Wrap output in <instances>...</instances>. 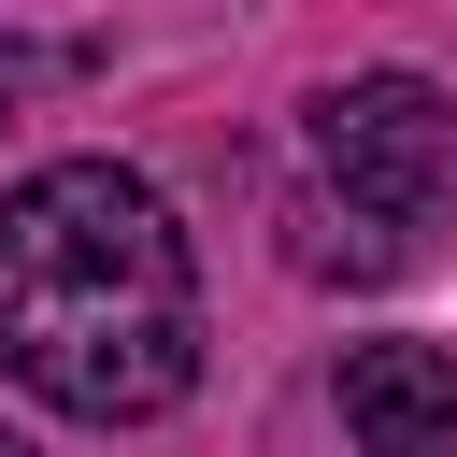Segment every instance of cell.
<instances>
[{
    "label": "cell",
    "mask_w": 457,
    "mask_h": 457,
    "mask_svg": "<svg viewBox=\"0 0 457 457\" xmlns=\"http://www.w3.org/2000/svg\"><path fill=\"white\" fill-rule=\"evenodd\" d=\"M357 457H457V357L443 343H343Z\"/></svg>",
    "instance_id": "obj_3"
},
{
    "label": "cell",
    "mask_w": 457,
    "mask_h": 457,
    "mask_svg": "<svg viewBox=\"0 0 457 457\" xmlns=\"http://www.w3.org/2000/svg\"><path fill=\"white\" fill-rule=\"evenodd\" d=\"M0 371L86 428L200 386V257L129 157H43L0 200Z\"/></svg>",
    "instance_id": "obj_1"
},
{
    "label": "cell",
    "mask_w": 457,
    "mask_h": 457,
    "mask_svg": "<svg viewBox=\"0 0 457 457\" xmlns=\"http://www.w3.org/2000/svg\"><path fill=\"white\" fill-rule=\"evenodd\" d=\"M0 457H29V443H14V428H0Z\"/></svg>",
    "instance_id": "obj_4"
},
{
    "label": "cell",
    "mask_w": 457,
    "mask_h": 457,
    "mask_svg": "<svg viewBox=\"0 0 457 457\" xmlns=\"http://www.w3.org/2000/svg\"><path fill=\"white\" fill-rule=\"evenodd\" d=\"M314 171H328L357 214H386V228L457 214V86H428V71H357V86H328V100H314Z\"/></svg>",
    "instance_id": "obj_2"
}]
</instances>
